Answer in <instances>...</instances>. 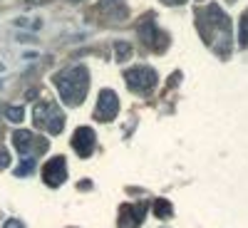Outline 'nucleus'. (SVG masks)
<instances>
[{"instance_id": "5", "label": "nucleus", "mask_w": 248, "mask_h": 228, "mask_svg": "<svg viewBox=\"0 0 248 228\" xmlns=\"http://www.w3.org/2000/svg\"><path fill=\"white\" fill-rule=\"evenodd\" d=\"M119 114V97L112 90H102L97 97V107H94V119L97 122H112Z\"/></svg>"}, {"instance_id": "10", "label": "nucleus", "mask_w": 248, "mask_h": 228, "mask_svg": "<svg viewBox=\"0 0 248 228\" xmlns=\"http://www.w3.org/2000/svg\"><path fill=\"white\" fill-rule=\"evenodd\" d=\"M206 15H209L211 28H214V30H218L223 37H229V32H231V20H229V15H226L216 3H211L209 8H206Z\"/></svg>"}, {"instance_id": "18", "label": "nucleus", "mask_w": 248, "mask_h": 228, "mask_svg": "<svg viewBox=\"0 0 248 228\" xmlns=\"http://www.w3.org/2000/svg\"><path fill=\"white\" fill-rule=\"evenodd\" d=\"M8 167H10V154L0 147V169H8Z\"/></svg>"}, {"instance_id": "8", "label": "nucleus", "mask_w": 248, "mask_h": 228, "mask_svg": "<svg viewBox=\"0 0 248 228\" xmlns=\"http://www.w3.org/2000/svg\"><path fill=\"white\" fill-rule=\"evenodd\" d=\"M72 149L77 152V156L87 159L92 152H94V132L90 127H79L75 134H72Z\"/></svg>"}, {"instance_id": "17", "label": "nucleus", "mask_w": 248, "mask_h": 228, "mask_svg": "<svg viewBox=\"0 0 248 228\" xmlns=\"http://www.w3.org/2000/svg\"><path fill=\"white\" fill-rule=\"evenodd\" d=\"M15 25H17V28H35V30H37V28H40V20H25V17H17V20H15Z\"/></svg>"}, {"instance_id": "21", "label": "nucleus", "mask_w": 248, "mask_h": 228, "mask_svg": "<svg viewBox=\"0 0 248 228\" xmlns=\"http://www.w3.org/2000/svg\"><path fill=\"white\" fill-rule=\"evenodd\" d=\"M25 3H28V5H45L47 0H25Z\"/></svg>"}, {"instance_id": "22", "label": "nucleus", "mask_w": 248, "mask_h": 228, "mask_svg": "<svg viewBox=\"0 0 248 228\" xmlns=\"http://www.w3.org/2000/svg\"><path fill=\"white\" fill-rule=\"evenodd\" d=\"M3 70H5V65H3V62H0V72H3Z\"/></svg>"}, {"instance_id": "12", "label": "nucleus", "mask_w": 248, "mask_h": 228, "mask_svg": "<svg viewBox=\"0 0 248 228\" xmlns=\"http://www.w3.org/2000/svg\"><path fill=\"white\" fill-rule=\"evenodd\" d=\"M132 55H134L132 43H124V40H117V43H114V57H117V62H127Z\"/></svg>"}, {"instance_id": "2", "label": "nucleus", "mask_w": 248, "mask_h": 228, "mask_svg": "<svg viewBox=\"0 0 248 228\" xmlns=\"http://www.w3.org/2000/svg\"><path fill=\"white\" fill-rule=\"evenodd\" d=\"M32 122H35V127L45 129L47 134H60L65 129V114L52 102H37L32 109Z\"/></svg>"}, {"instance_id": "13", "label": "nucleus", "mask_w": 248, "mask_h": 228, "mask_svg": "<svg viewBox=\"0 0 248 228\" xmlns=\"http://www.w3.org/2000/svg\"><path fill=\"white\" fill-rule=\"evenodd\" d=\"M154 216H156V218H167V216H171V203H169V201H164V198L154 201Z\"/></svg>"}, {"instance_id": "23", "label": "nucleus", "mask_w": 248, "mask_h": 228, "mask_svg": "<svg viewBox=\"0 0 248 228\" xmlns=\"http://www.w3.org/2000/svg\"><path fill=\"white\" fill-rule=\"evenodd\" d=\"M70 3H82V0H70Z\"/></svg>"}, {"instance_id": "6", "label": "nucleus", "mask_w": 248, "mask_h": 228, "mask_svg": "<svg viewBox=\"0 0 248 228\" xmlns=\"http://www.w3.org/2000/svg\"><path fill=\"white\" fill-rule=\"evenodd\" d=\"M149 211V203H127L119 211V228H139L144 216Z\"/></svg>"}, {"instance_id": "15", "label": "nucleus", "mask_w": 248, "mask_h": 228, "mask_svg": "<svg viewBox=\"0 0 248 228\" xmlns=\"http://www.w3.org/2000/svg\"><path fill=\"white\" fill-rule=\"evenodd\" d=\"M238 43L241 45H248V10L243 13L241 17V32H238Z\"/></svg>"}, {"instance_id": "1", "label": "nucleus", "mask_w": 248, "mask_h": 228, "mask_svg": "<svg viewBox=\"0 0 248 228\" xmlns=\"http://www.w3.org/2000/svg\"><path fill=\"white\" fill-rule=\"evenodd\" d=\"M55 87L60 90V97L65 99L67 105L77 107V105H82V99H85V94H87L90 72L82 67V65L65 67L62 72L55 75Z\"/></svg>"}, {"instance_id": "9", "label": "nucleus", "mask_w": 248, "mask_h": 228, "mask_svg": "<svg viewBox=\"0 0 248 228\" xmlns=\"http://www.w3.org/2000/svg\"><path fill=\"white\" fill-rule=\"evenodd\" d=\"M139 35H141V40H144V43H147L149 47L156 45V50H164V43H167V37L159 35V30H156V25H154V20H152V17H144L141 23H139Z\"/></svg>"}, {"instance_id": "14", "label": "nucleus", "mask_w": 248, "mask_h": 228, "mask_svg": "<svg viewBox=\"0 0 248 228\" xmlns=\"http://www.w3.org/2000/svg\"><path fill=\"white\" fill-rule=\"evenodd\" d=\"M23 117H25V109L23 107H5V119L8 122L17 124V122H23Z\"/></svg>"}, {"instance_id": "3", "label": "nucleus", "mask_w": 248, "mask_h": 228, "mask_svg": "<svg viewBox=\"0 0 248 228\" xmlns=\"http://www.w3.org/2000/svg\"><path fill=\"white\" fill-rule=\"evenodd\" d=\"M124 79L132 92H149L156 87V72L152 67H132L124 72Z\"/></svg>"}, {"instance_id": "11", "label": "nucleus", "mask_w": 248, "mask_h": 228, "mask_svg": "<svg viewBox=\"0 0 248 228\" xmlns=\"http://www.w3.org/2000/svg\"><path fill=\"white\" fill-rule=\"evenodd\" d=\"M99 10L105 13L107 17H112V23H114V20H124V17H127V5H124L122 0H102Z\"/></svg>"}, {"instance_id": "19", "label": "nucleus", "mask_w": 248, "mask_h": 228, "mask_svg": "<svg viewBox=\"0 0 248 228\" xmlns=\"http://www.w3.org/2000/svg\"><path fill=\"white\" fill-rule=\"evenodd\" d=\"M5 228H23V223L13 218V221H8V223H5Z\"/></svg>"}, {"instance_id": "7", "label": "nucleus", "mask_w": 248, "mask_h": 228, "mask_svg": "<svg viewBox=\"0 0 248 228\" xmlns=\"http://www.w3.org/2000/svg\"><path fill=\"white\" fill-rule=\"evenodd\" d=\"M43 181L47 186H52V189H57V186H62L67 181V167H65V159L62 156H52L45 169H43Z\"/></svg>"}, {"instance_id": "16", "label": "nucleus", "mask_w": 248, "mask_h": 228, "mask_svg": "<svg viewBox=\"0 0 248 228\" xmlns=\"http://www.w3.org/2000/svg\"><path fill=\"white\" fill-rule=\"evenodd\" d=\"M32 169H35V159L28 156V159H23V164H20V167L15 169V174H17V176H25V174H30Z\"/></svg>"}, {"instance_id": "4", "label": "nucleus", "mask_w": 248, "mask_h": 228, "mask_svg": "<svg viewBox=\"0 0 248 228\" xmlns=\"http://www.w3.org/2000/svg\"><path fill=\"white\" fill-rule=\"evenodd\" d=\"M13 144H15V149L23 154L25 159H28V156H35V154H40V152L47 149V141H45V139H37V137H35L32 132H28V129L13 132Z\"/></svg>"}, {"instance_id": "20", "label": "nucleus", "mask_w": 248, "mask_h": 228, "mask_svg": "<svg viewBox=\"0 0 248 228\" xmlns=\"http://www.w3.org/2000/svg\"><path fill=\"white\" fill-rule=\"evenodd\" d=\"M161 3H167V5H184L186 0H161Z\"/></svg>"}]
</instances>
